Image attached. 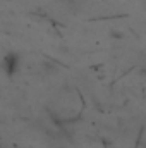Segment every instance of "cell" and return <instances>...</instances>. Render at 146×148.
I'll use <instances>...</instances> for the list:
<instances>
[{
    "mask_svg": "<svg viewBox=\"0 0 146 148\" xmlns=\"http://www.w3.org/2000/svg\"><path fill=\"white\" fill-rule=\"evenodd\" d=\"M17 66H19V60H17L16 55H9V57H5V69H7L10 74L16 71Z\"/></svg>",
    "mask_w": 146,
    "mask_h": 148,
    "instance_id": "1",
    "label": "cell"
}]
</instances>
